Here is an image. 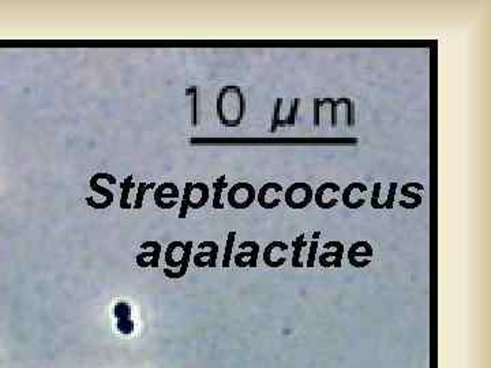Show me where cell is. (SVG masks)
<instances>
[{
	"label": "cell",
	"mask_w": 491,
	"mask_h": 368,
	"mask_svg": "<svg viewBox=\"0 0 491 368\" xmlns=\"http://www.w3.org/2000/svg\"><path fill=\"white\" fill-rule=\"evenodd\" d=\"M415 188H425V185L420 183H416V182H409V183H405L401 188V195L405 198H409L411 201L409 202H398V204L403 207V209H407V210H413V209H418L419 206H422L423 204V198L420 194H418L416 191H413Z\"/></svg>",
	"instance_id": "15"
},
{
	"label": "cell",
	"mask_w": 491,
	"mask_h": 368,
	"mask_svg": "<svg viewBox=\"0 0 491 368\" xmlns=\"http://www.w3.org/2000/svg\"><path fill=\"white\" fill-rule=\"evenodd\" d=\"M319 236H321V232H315V233H312V240H318Z\"/></svg>",
	"instance_id": "30"
},
{
	"label": "cell",
	"mask_w": 491,
	"mask_h": 368,
	"mask_svg": "<svg viewBox=\"0 0 491 368\" xmlns=\"http://www.w3.org/2000/svg\"><path fill=\"white\" fill-rule=\"evenodd\" d=\"M235 236H236V232H229L228 239H226L225 252H224V259H223V267H228V266H229V261H231V254H232L233 243H235Z\"/></svg>",
	"instance_id": "25"
},
{
	"label": "cell",
	"mask_w": 491,
	"mask_h": 368,
	"mask_svg": "<svg viewBox=\"0 0 491 368\" xmlns=\"http://www.w3.org/2000/svg\"><path fill=\"white\" fill-rule=\"evenodd\" d=\"M209 201V188L205 183H194L187 182L184 185L182 206H180L179 218L187 217V210L191 209H201L204 207Z\"/></svg>",
	"instance_id": "2"
},
{
	"label": "cell",
	"mask_w": 491,
	"mask_h": 368,
	"mask_svg": "<svg viewBox=\"0 0 491 368\" xmlns=\"http://www.w3.org/2000/svg\"><path fill=\"white\" fill-rule=\"evenodd\" d=\"M314 109H312V125L318 128L322 125V122L326 120L329 127H337L339 124V104L332 97L329 99H314Z\"/></svg>",
	"instance_id": "3"
},
{
	"label": "cell",
	"mask_w": 491,
	"mask_h": 368,
	"mask_svg": "<svg viewBox=\"0 0 491 368\" xmlns=\"http://www.w3.org/2000/svg\"><path fill=\"white\" fill-rule=\"evenodd\" d=\"M367 192V185L365 183L353 182L349 183L341 192V202L347 209L356 210L366 204L365 194Z\"/></svg>",
	"instance_id": "9"
},
{
	"label": "cell",
	"mask_w": 491,
	"mask_h": 368,
	"mask_svg": "<svg viewBox=\"0 0 491 368\" xmlns=\"http://www.w3.org/2000/svg\"><path fill=\"white\" fill-rule=\"evenodd\" d=\"M299 105L300 100L292 99L289 108L286 113H283V106H284V99H277L273 109L272 125H270V132H276L281 127H293L296 124V116H298Z\"/></svg>",
	"instance_id": "5"
},
{
	"label": "cell",
	"mask_w": 491,
	"mask_h": 368,
	"mask_svg": "<svg viewBox=\"0 0 491 368\" xmlns=\"http://www.w3.org/2000/svg\"><path fill=\"white\" fill-rule=\"evenodd\" d=\"M398 184L396 182H392L389 184V190H388V195L385 198V209L392 210L393 204H394V198H396V191H397Z\"/></svg>",
	"instance_id": "27"
},
{
	"label": "cell",
	"mask_w": 491,
	"mask_h": 368,
	"mask_svg": "<svg viewBox=\"0 0 491 368\" xmlns=\"http://www.w3.org/2000/svg\"><path fill=\"white\" fill-rule=\"evenodd\" d=\"M257 199V191L251 183L239 182L235 183L228 191V204L233 209L243 210L250 207Z\"/></svg>",
	"instance_id": "6"
},
{
	"label": "cell",
	"mask_w": 491,
	"mask_h": 368,
	"mask_svg": "<svg viewBox=\"0 0 491 368\" xmlns=\"http://www.w3.org/2000/svg\"><path fill=\"white\" fill-rule=\"evenodd\" d=\"M325 252L318 258L319 265L322 267H336L340 269L343 266V255H344V244L337 240H332L324 245Z\"/></svg>",
	"instance_id": "10"
},
{
	"label": "cell",
	"mask_w": 491,
	"mask_h": 368,
	"mask_svg": "<svg viewBox=\"0 0 491 368\" xmlns=\"http://www.w3.org/2000/svg\"><path fill=\"white\" fill-rule=\"evenodd\" d=\"M284 202L292 210H302L311 204L314 191L308 183H292L284 191Z\"/></svg>",
	"instance_id": "4"
},
{
	"label": "cell",
	"mask_w": 491,
	"mask_h": 368,
	"mask_svg": "<svg viewBox=\"0 0 491 368\" xmlns=\"http://www.w3.org/2000/svg\"><path fill=\"white\" fill-rule=\"evenodd\" d=\"M191 248H193V242H187L184 244L183 248V255L180 259V270L179 271H172V270L165 269L164 273L168 278H182L186 274L187 269H188V262H190V257H191Z\"/></svg>",
	"instance_id": "17"
},
{
	"label": "cell",
	"mask_w": 491,
	"mask_h": 368,
	"mask_svg": "<svg viewBox=\"0 0 491 368\" xmlns=\"http://www.w3.org/2000/svg\"><path fill=\"white\" fill-rule=\"evenodd\" d=\"M374 257V248L368 242H355L348 250V262L355 269L368 266Z\"/></svg>",
	"instance_id": "8"
},
{
	"label": "cell",
	"mask_w": 491,
	"mask_h": 368,
	"mask_svg": "<svg viewBox=\"0 0 491 368\" xmlns=\"http://www.w3.org/2000/svg\"><path fill=\"white\" fill-rule=\"evenodd\" d=\"M293 255H292V267H305V263L302 262V251L307 247V242L305 240V233L299 235L292 242Z\"/></svg>",
	"instance_id": "19"
},
{
	"label": "cell",
	"mask_w": 491,
	"mask_h": 368,
	"mask_svg": "<svg viewBox=\"0 0 491 368\" xmlns=\"http://www.w3.org/2000/svg\"><path fill=\"white\" fill-rule=\"evenodd\" d=\"M283 195H284L283 185L276 182H270V183H265L259 188L257 192V201L262 209L272 210L283 202Z\"/></svg>",
	"instance_id": "7"
},
{
	"label": "cell",
	"mask_w": 491,
	"mask_h": 368,
	"mask_svg": "<svg viewBox=\"0 0 491 368\" xmlns=\"http://www.w3.org/2000/svg\"><path fill=\"white\" fill-rule=\"evenodd\" d=\"M216 111L220 124L226 128L239 127L245 119L246 99L240 86L225 85L217 94Z\"/></svg>",
	"instance_id": "1"
},
{
	"label": "cell",
	"mask_w": 491,
	"mask_h": 368,
	"mask_svg": "<svg viewBox=\"0 0 491 368\" xmlns=\"http://www.w3.org/2000/svg\"><path fill=\"white\" fill-rule=\"evenodd\" d=\"M240 247H247L250 248V251L239 252L235 257V265L238 267H255L259 254V244L255 242H243L240 244Z\"/></svg>",
	"instance_id": "14"
},
{
	"label": "cell",
	"mask_w": 491,
	"mask_h": 368,
	"mask_svg": "<svg viewBox=\"0 0 491 368\" xmlns=\"http://www.w3.org/2000/svg\"><path fill=\"white\" fill-rule=\"evenodd\" d=\"M381 191H382V184L379 183V182H377V183L374 184V187H372L371 201H370L371 207L374 210H382V209H385V199L381 201Z\"/></svg>",
	"instance_id": "23"
},
{
	"label": "cell",
	"mask_w": 491,
	"mask_h": 368,
	"mask_svg": "<svg viewBox=\"0 0 491 368\" xmlns=\"http://www.w3.org/2000/svg\"><path fill=\"white\" fill-rule=\"evenodd\" d=\"M289 250L288 244H286L284 242H272L269 243L265 247V251H264V262L272 267V269H277V267H281L284 266L286 262V252Z\"/></svg>",
	"instance_id": "11"
},
{
	"label": "cell",
	"mask_w": 491,
	"mask_h": 368,
	"mask_svg": "<svg viewBox=\"0 0 491 368\" xmlns=\"http://www.w3.org/2000/svg\"><path fill=\"white\" fill-rule=\"evenodd\" d=\"M225 175H221L214 183H213V188H214V197H213V209H224V204L221 202V194L224 188H228V183L225 182Z\"/></svg>",
	"instance_id": "20"
},
{
	"label": "cell",
	"mask_w": 491,
	"mask_h": 368,
	"mask_svg": "<svg viewBox=\"0 0 491 368\" xmlns=\"http://www.w3.org/2000/svg\"><path fill=\"white\" fill-rule=\"evenodd\" d=\"M340 192H341V188H340L339 184L333 183V182H325V183L321 184L318 188H317V191L314 192V199L312 201H315V204L318 206L319 209L329 210V209H332V207H334L336 204H339V199L329 202L327 198L333 195V194H340Z\"/></svg>",
	"instance_id": "12"
},
{
	"label": "cell",
	"mask_w": 491,
	"mask_h": 368,
	"mask_svg": "<svg viewBox=\"0 0 491 368\" xmlns=\"http://www.w3.org/2000/svg\"><path fill=\"white\" fill-rule=\"evenodd\" d=\"M187 96H191V124L195 127L198 124V87L191 86L186 90Z\"/></svg>",
	"instance_id": "22"
},
{
	"label": "cell",
	"mask_w": 491,
	"mask_h": 368,
	"mask_svg": "<svg viewBox=\"0 0 491 368\" xmlns=\"http://www.w3.org/2000/svg\"><path fill=\"white\" fill-rule=\"evenodd\" d=\"M135 187V183L133 182V176H127L124 179L123 183H120V188H122V197H120V209H131V204L128 202V195L131 188Z\"/></svg>",
	"instance_id": "21"
},
{
	"label": "cell",
	"mask_w": 491,
	"mask_h": 368,
	"mask_svg": "<svg viewBox=\"0 0 491 368\" xmlns=\"http://www.w3.org/2000/svg\"><path fill=\"white\" fill-rule=\"evenodd\" d=\"M317 250H318V240H312L310 244V251H308V259L306 262L307 267H314L315 259H317Z\"/></svg>",
	"instance_id": "29"
},
{
	"label": "cell",
	"mask_w": 491,
	"mask_h": 368,
	"mask_svg": "<svg viewBox=\"0 0 491 368\" xmlns=\"http://www.w3.org/2000/svg\"><path fill=\"white\" fill-rule=\"evenodd\" d=\"M118 330L122 334H131L134 331V322L131 319H118Z\"/></svg>",
	"instance_id": "28"
},
{
	"label": "cell",
	"mask_w": 491,
	"mask_h": 368,
	"mask_svg": "<svg viewBox=\"0 0 491 368\" xmlns=\"http://www.w3.org/2000/svg\"><path fill=\"white\" fill-rule=\"evenodd\" d=\"M131 315V308L126 302H120L115 306V316L118 319H127Z\"/></svg>",
	"instance_id": "26"
},
{
	"label": "cell",
	"mask_w": 491,
	"mask_h": 368,
	"mask_svg": "<svg viewBox=\"0 0 491 368\" xmlns=\"http://www.w3.org/2000/svg\"><path fill=\"white\" fill-rule=\"evenodd\" d=\"M180 195L178 185L173 183H163L154 191V202L160 209H164V199L169 198L171 201H176Z\"/></svg>",
	"instance_id": "16"
},
{
	"label": "cell",
	"mask_w": 491,
	"mask_h": 368,
	"mask_svg": "<svg viewBox=\"0 0 491 368\" xmlns=\"http://www.w3.org/2000/svg\"><path fill=\"white\" fill-rule=\"evenodd\" d=\"M99 179H100V172H97V173H94L93 176L90 178V180H89V185H90V190L92 191H94V192H99V194H101V195H104V197H105V201H104V202H101V204H97L93 198L87 197L86 204H89V206H92L93 209H106L108 206H111V204H112L113 192L112 191L108 190V188H105V187L100 185Z\"/></svg>",
	"instance_id": "13"
},
{
	"label": "cell",
	"mask_w": 491,
	"mask_h": 368,
	"mask_svg": "<svg viewBox=\"0 0 491 368\" xmlns=\"http://www.w3.org/2000/svg\"><path fill=\"white\" fill-rule=\"evenodd\" d=\"M339 105H344L345 109V125L347 127H353L356 123V106L355 102L348 97H341V99L336 100Z\"/></svg>",
	"instance_id": "18"
},
{
	"label": "cell",
	"mask_w": 491,
	"mask_h": 368,
	"mask_svg": "<svg viewBox=\"0 0 491 368\" xmlns=\"http://www.w3.org/2000/svg\"><path fill=\"white\" fill-rule=\"evenodd\" d=\"M156 183H140L138 185V191H137V198H135V204H134V209L140 210L143 204V198H145V194H146L147 190H152L154 188Z\"/></svg>",
	"instance_id": "24"
}]
</instances>
